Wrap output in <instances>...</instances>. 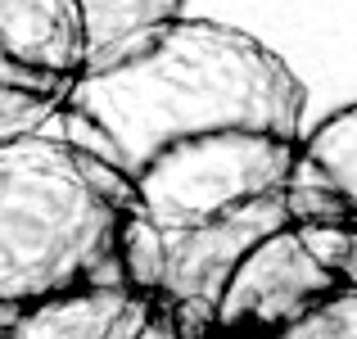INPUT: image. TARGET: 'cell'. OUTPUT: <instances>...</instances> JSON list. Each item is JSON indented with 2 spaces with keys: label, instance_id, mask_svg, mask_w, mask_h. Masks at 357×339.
Masks as SVG:
<instances>
[{
  "label": "cell",
  "instance_id": "1",
  "mask_svg": "<svg viewBox=\"0 0 357 339\" xmlns=\"http://www.w3.org/2000/svg\"><path fill=\"white\" fill-rule=\"evenodd\" d=\"M54 127L122 172L158 231H199L289 190L307 86L262 36L185 14L91 59Z\"/></svg>",
  "mask_w": 357,
  "mask_h": 339
},
{
  "label": "cell",
  "instance_id": "2",
  "mask_svg": "<svg viewBox=\"0 0 357 339\" xmlns=\"http://www.w3.org/2000/svg\"><path fill=\"white\" fill-rule=\"evenodd\" d=\"M158 226L59 127L0 140V339H145Z\"/></svg>",
  "mask_w": 357,
  "mask_h": 339
},
{
  "label": "cell",
  "instance_id": "3",
  "mask_svg": "<svg viewBox=\"0 0 357 339\" xmlns=\"http://www.w3.org/2000/svg\"><path fill=\"white\" fill-rule=\"evenodd\" d=\"M195 339H357V218L289 186V213L244 244L208 308H158Z\"/></svg>",
  "mask_w": 357,
  "mask_h": 339
},
{
  "label": "cell",
  "instance_id": "4",
  "mask_svg": "<svg viewBox=\"0 0 357 339\" xmlns=\"http://www.w3.org/2000/svg\"><path fill=\"white\" fill-rule=\"evenodd\" d=\"M86 59L82 0H0V140L50 131Z\"/></svg>",
  "mask_w": 357,
  "mask_h": 339
},
{
  "label": "cell",
  "instance_id": "5",
  "mask_svg": "<svg viewBox=\"0 0 357 339\" xmlns=\"http://www.w3.org/2000/svg\"><path fill=\"white\" fill-rule=\"evenodd\" d=\"M289 186L357 218V100L303 131Z\"/></svg>",
  "mask_w": 357,
  "mask_h": 339
},
{
  "label": "cell",
  "instance_id": "6",
  "mask_svg": "<svg viewBox=\"0 0 357 339\" xmlns=\"http://www.w3.org/2000/svg\"><path fill=\"white\" fill-rule=\"evenodd\" d=\"M82 9H86L91 59H105V54L122 50V45L140 41L154 27L185 18V0H82Z\"/></svg>",
  "mask_w": 357,
  "mask_h": 339
},
{
  "label": "cell",
  "instance_id": "7",
  "mask_svg": "<svg viewBox=\"0 0 357 339\" xmlns=\"http://www.w3.org/2000/svg\"><path fill=\"white\" fill-rule=\"evenodd\" d=\"M145 339H158V331H149V335H145Z\"/></svg>",
  "mask_w": 357,
  "mask_h": 339
}]
</instances>
